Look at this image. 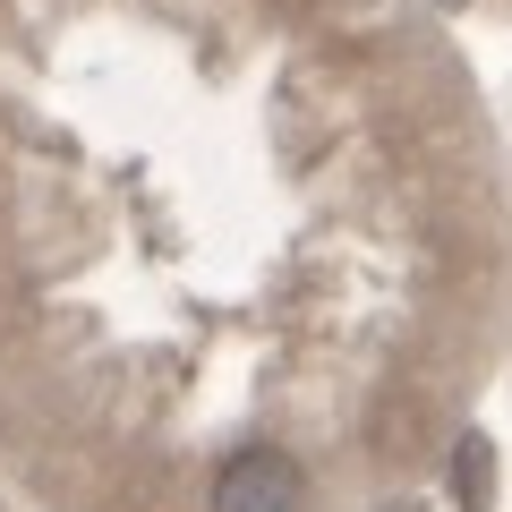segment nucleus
<instances>
[{
	"mask_svg": "<svg viewBox=\"0 0 512 512\" xmlns=\"http://www.w3.org/2000/svg\"><path fill=\"white\" fill-rule=\"evenodd\" d=\"M453 495L461 504H487V444L478 436H461V453H453Z\"/></svg>",
	"mask_w": 512,
	"mask_h": 512,
	"instance_id": "2",
	"label": "nucleus"
},
{
	"mask_svg": "<svg viewBox=\"0 0 512 512\" xmlns=\"http://www.w3.org/2000/svg\"><path fill=\"white\" fill-rule=\"evenodd\" d=\"M214 512H308V478H299L291 453L248 444L214 470Z\"/></svg>",
	"mask_w": 512,
	"mask_h": 512,
	"instance_id": "1",
	"label": "nucleus"
}]
</instances>
